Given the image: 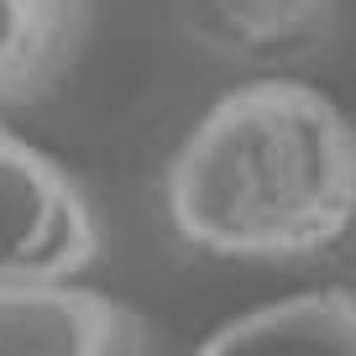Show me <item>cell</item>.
<instances>
[{
  "label": "cell",
  "instance_id": "obj_5",
  "mask_svg": "<svg viewBox=\"0 0 356 356\" xmlns=\"http://www.w3.org/2000/svg\"><path fill=\"white\" fill-rule=\"evenodd\" d=\"M84 37V0H0V115L42 100L79 63Z\"/></svg>",
  "mask_w": 356,
  "mask_h": 356
},
{
  "label": "cell",
  "instance_id": "obj_4",
  "mask_svg": "<svg viewBox=\"0 0 356 356\" xmlns=\"http://www.w3.org/2000/svg\"><path fill=\"white\" fill-rule=\"evenodd\" d=\"M200 356H356V293L314 289L225 320Z\"/></svg>",
  "mask_w": 356,
  "mask_h": 356
},
{
  "label": "cell",
  "instance_id": "obj_3",
  "mask_svg": "<svg viewBox=\"0 0 356 356\" xmlns=\"http://www.w3.org/2000/svg\"><path fill=\"white\" fill-rule=\"evenodd\" d=\"M0 356H157L147 325L84 283H0Z\"/></svg>",
  "mask_w": 356,
  "mask_h": 356
},
{
  "label": "cell",
  "instance_id": "obj_2",
  "mask_svg": "<svg viewBox=\"0 0 356 356\" xmlns=\"http://www.w3.org/2000/svg\"><path fill=\"white\" fill-rule=\"evenodd\" d=\"M95 257L100 225L84 189L0 126V283H74Z\"/></svg>",
  "mask_w": 356,
  "mask_h": 356
},
{
  "label": "cell",
  "instance_id": "obj_6",
  "mask_svg": "<svg viewBox=\"0 0 356 356\" xmlns=\"http://www.w3.org/2000/svg\"><path fill=\"white\" fill-rule=\"evenodd\" d=\"M341 0H178V16L204 47L252 63L299 58L335 26Z\"/></svg>",
  "mask_w": 356,
  "mask_h": 356
},
{
  "label": "cell",
  "instance_id": "obj_1",
  "mask_svg": "<svg viewBox=\"0 0 356 356\" xmlns=\"http://www.w3.org/2000/svg\"><path fill=\"white\" fill-rule=\"evenodd\" d=\"M168 215L184 241L215 257L325 252L356 225V126L299 79L231 89L173 152Z\"/></svg>",
  "mask_w": 356,
  "mask_h": 356
}]
</instances>
